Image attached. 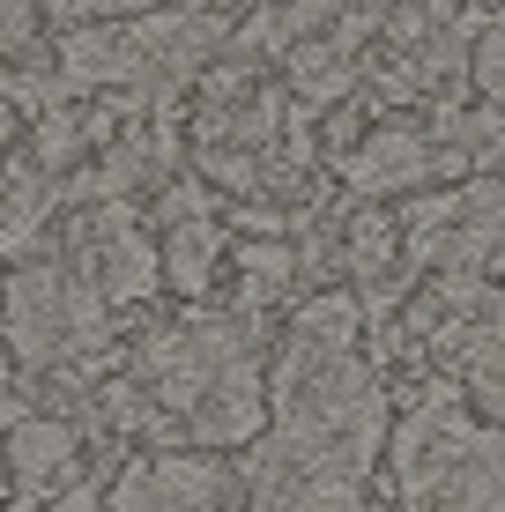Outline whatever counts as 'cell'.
<instances>
[{
  "instance_id": "cell-9",
  "label": "cell",
  "mask_w": 505,
  "mask_h": 512,
  "mask_svg": "<svg viewBox=\"0 0 505 512\" xmlns=\"http://www.w3.org/2000/svg\"><path fill=\"white\" fill-rule=\"evenodd\" d=\"M30 30H38V8L30 0H0V60L30 45Z\"/></svg>"
},
{
  "instance_id": "cell-6",
  "label": "cell",
  "mask_w": 505,
  "mask_h": 512,
  "mask_svg": "<svg viewBox=\"0 0 505 512\" xmlns=\"http://www.w3.org/2000/svg\"><path fill=\"white\" fill-rule=\"evenodd\" d=\"M260 423H268V409H260V372L246 364V372H231L223 386L201 394V409L186 416V438H194V446H253Z\"/></svg>"
},
{
  "instance_id": "cell-11",
  "label": "cell",
  "mask_w": 505,
  "mask_h": 512,
  "mask_svg": "<svg viewBox=\"0 0 505 512\" xmlns=\"http://www.w3.org/2000/svg\"><path fill=\"white\" fill-rule=\"evenodd\" d=\"M0 193H8V186H0Z\"/></svg>"
},
{
  "instance_id": "cell-3",
  "label": "cell",
  "mask_w": 505,
  "mask_h": 512,
  "mask_svg": "<svg viewBox=\"0 0 505 512\" xmlns=\"http://www.w3.org/2000/svg\"><path fill=\"white\" fill-rule=\"evenodd\" d=\"M0 461H8V483L23 490V498H60V490H75L82 438H75V423L23 416L8 431V446H0Z\"/></svg>"
},
{
  "instance_id": "cell-5",
  "label": "cell",
  "mask_w": 505,
  "mask_h": 512,
  "mask_svg": "<svg viewBox=\"0 0 505 512\" xmlns=\"http://www.w3.org/2000/svg\"><path fill=\"white\" fill-rule=\"evenodd\" d=\"M454 372H461L468 401H483L491 416H505V297H491L476 320L454 327Z\"/></svg>"
},
{
  "instance_id": "cell-2",
  "label": "cell",
  "mask_w": 505,
  "mask_h": 512,
  "mask_svg": "<svg viewBox=\"0 0 505 512\" xmlns=\"http://www.w3.org/2000/svg\"><path fill=\"white\" fill-rule=\"evenodd\" d=\"M223 505V468L171 453V461H134L104 483V512H216Z\"/></svg>"
},
{
  "instance_id": "cell-8",
  "label": "cell",
  "mask_w": 505,
  "mask_h": 512,
  "mask_svg": "<svg viewBox=\"0 0 505 512\" xmlns=\"http://www.w3.org/2000/svg\"><path fill=\"white\" fill-rule=\"evenodd\" d=\"M290 275H298V260H290L283 245H268V238H260V245H246V297H253V305L283 297V282H290Z\"/></svg>"
},
{
  "instance_id": "cell-4",
  "label": "cell",
  "mask_w": 505,
  "mask_h": 512,
  "mask_svg": "<svg viewBox=\"0 0 505 512\" xmlns=\"http://www.w3.org/2000/svg\"><path fill=\"white\" fill-rule=\"evenodd\" d=\"M342 171H350V193H372V201L409 193V186L431 179V134H416V127H372V134H364V149Z\"/></svg>"
},
{
  "instance_id": "cell-10",
  "label": "cell",
  "mask_w": 505,
  "mask_h": 512,
  "mask_svg": "<svg viewBox=\"0 0 505 512\" xmlns=\"http://www.w3.org/2000/svg\"><path fill=\"white\" fill-rule=\"evenodd\" d=\"M45 512H104L97 490H60V498H45Z\"/></svg>"
},
{
  "instance_id": "cell-7",
  "label": "cell",
  "mask_w": 505,
  "mask_h": 512,
  "mask_svg": "<svg viewBox=\"0 0 505 512\" xmlns=\"http://www.w3.org/2000/svg\"><path fill=\"white\" fill-rule=\"evenodd\" d=\"M216 253H223V231H208V223H179L164 245V282L186 297L208 290V275H216Z\"/></svg>"
},
{
  "instance_id": "cell-1",
  "label": "cell",
  "mask_w": 505,
  "mask_h": 512,
  "mask_svg": "<svg viewBox=\"0 0 505 512\" xmlns=\"http://www.w3.org/2000/svg\"><path fill=\"white\" fill-rule=\"evenodd\" d=\"M402 512H505V431H483L461 379H431L394 438Z\"/></svg>"
}]
</instances>
